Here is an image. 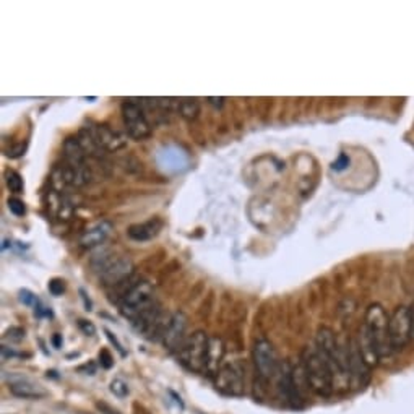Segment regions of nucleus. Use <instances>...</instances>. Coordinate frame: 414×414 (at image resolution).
Segmentation results:
<instances>
[{
  "label": "nucleus",
  "mask_w": 414,
  "mask_h": 414,
  "mask_svg": "<svg viewBox=\"0 0 414 414\" xmlns=\"http://www.w3.org/2000/svg\"><path fill=\"white\" fill-rule=\"evenodd\" d=\"M138 414H146V413H138Z\"/></svg>",
  "instance_id": "obj_38"
},
{
  "label": "nucleus",
  "mask_w": 414,
  "mask_h": 414,
  "mask_svg": "<svg viewBox=\"0 0 414 414\" xmlns=\"http://www.w3.org/2000/svg\"><path fill=\"white\" fill-rule=\"evenodd\" d=\"M110 233H113V224H110L109 221L106 219L96 221L95 224H91L90 228L83 231V234L80 237V244L85 248L101 246L103 242L108 239Z\"/></svg>",
  "instance_id": "obj_14"
},
{
  "label": "nucleus",
  "mask_w": 414,
  "mask_h": 414,
  "mask_svg": "<svg viewBox=\"0 0 414 414\" xmlns=\"http://www.w3.org/2000/svg\"><path fill=\"white\" fill-rule=\"evenodd\" d=\"M209 336L205 331H195L190 336H187L184 343L179 347L178 355L179 361L184 367L192 372H203L205 371L207 351H208Z\"/></svg>",
  "instance_id": "obj_5"
},
{
  "label": "nucleus",
  "mask_w": 414,
  "mask_h": 414,
  "mask_svg": "<svg viewBox=\"0 0 414 414\" xmlns=\"http://www.w3.org/2000/svg\"><path fill=\"white\" fill-rule=\"evenodd\" d=\"M85 369H86V371H88V369H90V374H91V375L96 372V366H95V364H93V362H90V366H88V364H86V366H81V367L79 369V371H85Z\"/></svg>",
  "instance_id": "obj_36"
},
{
  "label": "nucleus",
  "mask_w": 414,
  "mask_h": 414,
  "mask_svg": "<svg viewBox=\"0 0 414 414\" xmlns=\"http://www.w3.org/2000/svg\"><path fill=\"white\" fill-rule=\"evenodd\" d=\"M389 335L391 351L398 352L408 346L413 340V320L411 309L408 306H398L390 316Z\"/></svg>",
  "instance_id": "obj_8"
},
{
  "label": "nucleus",
  "mask_w": 414,
  "mask_h": 414,
  "mask_svg": "<svg viewBox=\"0 0 414 414\" xmlns=\"http://www.w3.org/2000/svg\"><path fill=\"white\" fill-rule=\"evenodd\" d=\"M93 267L101 276V281L108 288H114L122 283V281L129 280L135 273V267L130 258L124 255H115V253H108L99 258V262H93Z\"/></svg>",
  "instance_id": "obj_3"
},
{
  "label": "nucleus",
  "mask_w": 414,
  "mask_h": 414,
  "mask_svg": "<svg viewBox=\"0 0 414 414\" xmlns=\"http://www.w3.org/2000/svg\"><path fill=\"white\" fill-rule=\"evenodd\" d=\"M410 309H411V320H413V340H414V302H413V306H411Z\"/></svg>",
  "instance_id": "obj_37"
},
{
  "label": "nucleus",
  "mask_w": 414,
  "mask_h": 414,
  "mask_svg": "<svg viewBox=\"0 0 414 414\" xmlns=\"http://www.w3.org/2000/svg\"><path fill=\"white\" fill-rule=\"evenodd\" d=\"M224 359V343L218 336H212L208 341L207 361H205V372L209 377H217L218 371L223 366Z\"/></svg>",
  "instance_id": "obj_16"
},
{
  "label": "nucleus",
  "mask_w": 414,
  "mask_h": 414,
  "mask_svg": "<svg viewBox=\"0 0 414 414\" xmlns=\"http://www.w3.org/2000/svg\"><path fill=\"white\" fill-rule=\"evenodd\" d=\"M351 164V159L347 154L341 153L338 158H336V161H333V164H331V169L336 171V173H343V171H346L347 168H350Z\"/></svg>",
  "instance_id": "obj_24"
},
{
  "label": "nucleus",
  "mask_w": 414,
  "mask_h": 414,
  "mask_svg": "<svg viewBox=\"0 0 414 414\" xmlns=\"http://www.w3.org/2000/svg\"><path fill=\"white\" fill-rule=\"evenodd\" d=\"M80 294H81V299H83V302H85V307H86V311H91V301L88 299V296H86L85 289H80Z\"/></svg>",
  "instance_id": "obj_34"
},
{
  "label": "nucleus",
  "mask_w": 414,
  "mask_h": 414,
  "mask_svg": "<svg viewBox=\"0 0 414 414\" xmlns=\"http://www.w3.org/2000/svg\"><path fill=\"white\" fill-rule=\"evenodd\" d=\"M62 343H64V341H62V335L55 333L52 336V345H54V347H57V350H59V347H62Z\"/></svg>",
  "instance_id": "obj_33"
},
{
  "label": "nucleus",
  "mask_w": 414,
  "mask_h": 414,
  "mask_svg": "<svg viewBox=\"0 0 414 414\" xmlns=\"http://www.w3.org/2000/svg\"><path fill=\"white\" fill-rule=\"evenodd\" d=\"M208 103L213 104V106H217V108H221L224 103V98H208Z\"/></svg>",
  "instance_id": "obj_35"
},
{
  "label": "nucleus",
  "mask_w": 414,
  "mask_h": 414,
  "mask_svg": "<svg viewBox=\"0 0 414 414\" xmlns=\"http://www.w3.org/2000/svg\"><path fill=\"white\" fill-rule=\"evenodd\" d=\"M357 345H359V350H361L364 359H366V362L369 364V367H375L379 364V361H382L380 359V355L377 351V346H375L372 336L369 335L367 328L364 327L359 330V336H357Z\"/></svg>",
  "instance_id": "obj_18"
},
{
  "label": "nucleus",
  "mask_w": 414,
  "mask_h": 414,
  "mask_svg": "<svg viewBox=\"0 0 414 414\" xmlns=\"http://www.w3.org/2000/svg\"><path fill=\"white\" fill-rule=\"evenodd\" d=\"M122 119L127 130V135L134 140H145L146 137L151 135V125L148 122L145 110L142 104L129 99L122 104Z\"/></svg>",
  "instance_id": "obj_10"
},
{
  "label": "nucleus",
  "mask_w": 414,
  "mask_h": 414,
  "mask_svg": "<svg viewBox=\"0 0 414 414\" xmlns=\"http://www.w3.org/2000/svg\"><path fill=\"white\" fill-rule=\"evenodd\" d=\"M20 301L25 304V306H36L38 302V297L33 294L31 291H28V289H21L20 291Z\"/></svg>",
  "instance_id": "obj_27"
},
{
  "label": "nucleus",
  "mask_w": 414,
  "mask_h": 414,
  "mask_svg": "<svg viewBox=\"0 0 414 414\" xmlns=\"http://www.w3.org/2000/svg\"><path fill=\"white\" fill-rule=\"evenodd\" d=\"M79 327H80V330L83 331V333L88 335V336H95L96 335V327L90 322V320L80 318L79 320Z\"/></svg>",
  "instance_id": "obj_28"
},
{
  "label": "nucleus",
  "mask_w": 414,
  "mask_h": 414,
  "mask_svg": "<svg viewBox=\"0 0 414 414\" xmlns=\"http://www.w3.org/2000/svg\"><path fill=\"white\" fill-rule=\"evenodd\" d=\"M7 205H8L10 212H12L15 217H25L26 214V207H25V203L20 200V198H8Z\"/></svg>",
  "instance_id": "obj_22"
},
{
  "label": "nucleus",
  "mask_w": 414,
  "mask_h": 414,
  "mask_svg": "<svg viewBox=\"0 0 414 414\" xmlns=\"http://www.w3.org/2000/svg\"><path fill=\"white\" fill-rule=\"evenodd\" d=\"M389 322L390 317L386 316L385 309L380 304H371L366 311V318H364V327L367 328L369 335L372 336L375 346L380 355V359L390 356V335H389Z\"/></svg>",
  "instance_id": "obj_4"
},
{
  "label": "nucleus",
  "mask_w": 414,
  "mask_h": 414,
  "mask_svg": "<svg viewBox=\"0 0 414 414\" xmlns=\"http://www.w3.org/2000/svg\"><path fill=\"white\" fill-rule=\"evenodd\" d=\"M187 330V316L184 312H176L171 317V322L166 328L161 343L168 351H179V347L185 341Z\"/></svg>",
  "instance_id": "obj_13"
},
{
  "label": "nucleus",
  "mask_w": 414,
  "mask_h": 414,
  "mask_svg": "<svg viewBox=\"0 0 414 414\" xmlns=\"http://www.w3.org/2000/svg\"><path fill=\"white\" fill-rule=\"evenodd\" d=\"M47 289H49V292H51L52 296H57V297L62 296L65 292V281L60 280V278H54V280L49 281Z\"/></svg>",
  "instance_id": "obj_23"
},
{
  "label": "nucleus",
  "mask_w": 414,
  "mask_h": 414,
  "mask_svg": "<svg viewBox=\"0 0 414 414\" xmlns=\"http://www.w3.org/2000/svg\"><path fill=\"white\" fill-rule=\"evenodd\" d=\"M301 367H292L288 361H283L280 366V371L276 374V386L278 393L291 408L304 406L302 386L299 384Z\"/></svg>",
  "instance_id": "obj_6"
},
{
  "label": "nucleus",
  "mask_w": 414,
  "mask_h": 414,
  "mask_svg": "<svg viewBox=\"0 0 414 414\" xmlns=\"http://www.w3.org/2000/svg\"><path fill=\"white\" fill-rule=\"evenodd\" d=\"M214 385L219 393L226 396H244L246 393V367L239 361L224 362L214 377Z\"/></svg>",
  "instance_id": "obj_7"
},
{
  "label": "nucleus",
  "mask_w": 414,
  "mask_h": 414,
  "mask_svg": "<svg viewBox=\"0 0 414 414\" xmlns=\"http://www.w3.org/2000/svg\"><path fill=\"white\" fill-rule=\"evenodd\" d=\"M156 297H154V289L148 281H138V283L127 292L125 297L119 302V311L122 316L130 320L132 323L143 316L148 309L156 304Z\"/></svg>",
  "instance_id": "obj_2"
},
{
  "label": "nucleus",
  "mask_w": 414,
  "mask_h": 414,
  "mask_svg": "<svg viewBox=\"0 0 414 414\" xmlns=\"http://www.w3.org/2000/svg\"><path fill=\"white\" fill-rule=\"evenodd\" d=\"M25 151H26V143H20V145L13 146L12 150H8L7 154L10 158H20L21 154H25Z\"/></svg>",
  "instance_id": "obj_30"
},
{
  "label": "nucleus",
  "mask_w": 414,
  "mask_h": 414,
  "mask_svg": "<svg viewBox=\"0 0 414 414\" xmlns=\"http://www.w3.org/2000/svg\"><path fill=\"white\" fill-rule=\"evenodd\" d=\"M252 359L258 377L265 380V382L276 379L281 361L278 359V352H276L275 346L268 340L260 338L255 341L252 350Z\"/></svg>",
  "instance_id": "obj_9"
},
{
  "label": "nucleus",
  "mask_w": 414,
  "mask_h": 414,
  "mask_svg": "<svg viewBox=\"0 0 414 414\" xmlns=\"http://www.w3.org/2000/svg\"><path fill=\"white\" fill-rule=\"evenodd\" d=\"M104 333H106L108 340L110 341V345H114L115 350L119 351V355H120V356H127V352H125V350H124V346L120 345V341H119L117 338H115V336L113 335V331H109V330H104Z\"/></svg>",
  "instance_id": "obj_29"
},
{
  "label": "nucleus",
  "mask_w": 414,
  "mask_h": 414,
  "mask_svg": "<svg viewBox=\"0 0 414 414\" xmlns=\"http://www.w3.org/2000/svg\"><path fill=\"white\" fill-rule=\"evenodd\" d=\"M10 391L12 395L18 396V398H28V400H40L47 395V391L42 386L33 384L30 379L18 377L10 380Z\"/></svg>",
  "instance_id": "obj_17"
},
{
  "label": "nucleus",
  "mask_w": 414,
  "mask_h": 414,
  "mask_svg": "<svg viewBox=\"0 0 414 414\" xmlns=\"http://www.w3.org/2000/svg\"><path fill=\"white\" fill-rule=\"evenodd\" d=\"M5 182H7V187L10 189V192L13 193H21L23 192V179H21V176L16 173V171H7V174H5Z\"/></svg>",
  "instance_id": "obj_20"
},
{
  "label": "nucleus",
  "mask_w": 414,
  "mask_h": 414,
  "mask_svg": "<svg viewBox=\"0 0 414 414\" xmlns=\"http://www.w3.org/2000/svg\"><path fill=\"white\" fill-rule=\"evenodd\" d=\"M110 391H113L117 398H125V396H129L130 393L129 385H127L122 379H114L113 382H110Z\"/></svg>",
  "instance_id": "obj_21"
},
{
  "label": "nucleus",
  "mask_w": 414,
  "mask_h": 414,
  "mask_svg": "<svg viewBox=\"0 0 414 414\" xmlns=\"http://www.w3.org/2000/svg\"><path fill=\"white\" fill-rule=\"evenodd\" d=\"M301 367L304 377L307 380L309 389H311L314 393H317L318 396H325V398L333 393L335 390L333 377H331L328 366L325 364L316 347H314V350L306 347V350L302 351Z\"/></svg>",
  "instance_id": "obj_1"
},
{
  "label": "nucleus",
  "mask_w": 414,
  "mask_h": 414,
  "mask_svg": "<svg viewBox=\"0 0 414 414\" xmlns=\"http://www.w3.org/2000/svg\"><path fill=\"white\" fill-rule=\"evenodd\" d=\"M86 130L90 132V135L93 137V140L96 142V145L101 148L103 151H117L120 148L125 146V138L110 129L109 125L104 124H95V125H88Z\"/></svg>",
  "instance_id": "obj_12"
},
{
  "label": "nucleus",
  "mask_w": 414,
  "mask_h": 414,
  "mask_svg": "<svg viewBox=\"0 0 414 414\" xmlns=\"http://www.w3.org/2000/svg\"><path fill=\"white\" fill-rule=\"evenodd\" d=\"M7 338H10L12 341H21L25 338V330L20 328V327L10 328V330L5 331V335H4V340H7Z\"/></svg>",
  "instance_id": "obj_26"
},
{
  "label": "nucleus",
  "mask_w": 414,
  "mask_h": 414,
  "mask_svg": "<svg viewBox=\"0 0 414 414\" xmlns=\"http://www.w3.org/2000/svg\"><path fill=\"white\" fill-rule=\"evenodd\" d=\"M2 356L4 357H30V355H23V352H16L13 350H8L7 346H2Z\"/></svg>",
  "instance_id": "obj_31"
},
{
  "label": "nucleus",
  "mask_w": 414,
  "mask_h": 414,
  "mask_svg": "<svg viewBox=\"0 0 414 414\" xmlns=\"http://www.w3.org/2000/svg\"><path fill=\"white\" fill-rule=\"evenodd\" d=\"M178 110L184 119L193 120V119H197L198 113H200V104H198L195 98H185V99H180L179 101Z\"/></svg>",
  "instance_id": "obj_19"
},
{
  "label": "nucleus",
  "mask_w": 414,
  "mask_h": 414,
  "mask_svg": "<svg viewBox=\"0 0 414 414\" xmlns=\"http://www.w3.org/2000/svg\"><path fill=\"white\" fill-rule=\"evenodd\" d=\"M98 359H99V366H101L103 369H110L114 366V357L109 352V350H106V347L99 351Z\"/></svg>",
  "instance_id": "obj_25"
},
{
  "label": "nucleus",
  "mask_w": 414,
  "mask_h": 414,
  "mask_svg": "<svg viewBox=\"0 0 414 414\" xmlns=\"http://www.w3.org/2000/svg\"><path fill=\"white\" fill-rule=\"evenodd\" d=\"M96 406H98V410L101 411L103 414H119L117 411L113 410V408H110L109 405H106V403H98Z\"/></svg>",
  "instance_id": "obj_32"
},
{
  "label": "nucleus",
  "mask_w": 414,
  "mask_h": 414,
  "mask_svg": "<svg viewBox=\"0 0 414 414\" xmlns=\"http://www.w3.org/2000/svg\"><path fill=\"white\" fill-rule=\"evenodd\" d=\"M161 229H163V219L151 218L145 221V223H137V224L129 226V229H127V236L135 242H146V241L154 239Z\"/></svg>",
  "instance_id": "obj_15"
},
{
  "label": "nucleus",
  "mask_w": 414,
  "mask_h": 414,
  "mask_svg": "<svg viewBox=\"0 0 414 414\" xmlns=\"http://www.w3.org/2000/svg\"><path fill=\"white\" fill-rule=\"evenodd\" d=\"M371 380V367L359 350L357 340L350 341V386L362 389Z\"/></svg>",
  "instance_id": "obj_11"
}]
</instances>
